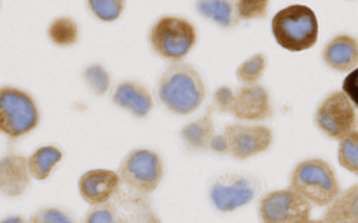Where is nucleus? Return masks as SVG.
<instances>
[{"label": "nucleus", "instance_id": "f257e3e1", "mask_svg": "<svg viewBox=\"0 0 358 223\" xmlns=\"http://www.w3.org/2000/svg\"><path fill=\"white\" fill-rule=\"evenodd\" d=\"M205 96V82L198 70L189 63L173 61L157 82V98L171 114H192L201 107Z\"/></svg>", "mask_w": 358, "mask_h": 223}, {"label": "nucleus", "instance_id": "f03ea898", "mask_svg": "<svg viewBox=\"0 0 358 223\" xmlns=\"http://www.w3.org/2000/svg\"><path fill=\"white\" fill-rule=\"evenodd\" d=\"M271 31L280 47L290 52L308 51L318 40V17L311 7L296 3L275 14Z\"/></svg>", "mask_w": 358, "mask_h": 223}, {"label": "nucleus", "instance_id": "7ed1b4c3", "mask_svg": "<svg viewBox=\"0 0 358 223\" xmlns=\"http://www.w3.org/2000/svg\"><path fill=\"white\" fill-rule=\"evenodd\" d=\"M290 188L318 208H327L341 192L336 171L324 159H308L297 164L290 174Z\"/></svg>", "mask_w": 358, "mask_h": 223}, {"label": "nucleus", "instance_id": "20e7f679", "mask_svg": "<svg viewBox=\"0 0 358 223\" xmlns=\"http://www.w3.org/2000/svg\"><path fill=\"white\" fill-rule=\"evenodd\" d=\"M198 35L191 21L178 16H163L150 28L149 42L152 51L168 61H180L192 51Z\"/></svg>", "mask_w": 358, "mask_h": 223}, {"label": "nucleus", "instance_id": "39448f33", "mask_svg": "<svg viewBox=\"0 0 358 223\" xmlns=\"http://www.w3.org/2000/svg\"><path fill=\"white\" fill-rule=\"evenodd\" d=\"M41 122V112L34 98L17 87H0V132L20 138L34 131Z\"/></svg>", "mask_w": 358, "mask_h": 223}, {"label": "nucleus", "instance_id": "423d86ee", "mask_svg": "<svg viewBox=\"0 0 358 223\" xmlns=\"http://www.w3.org/2000/svg\"><path fill=\"white\" fill-rule=\"evenodd\" d=\"M119 180L135 194L149 195L163 181V160L154 150L135 148L122 159L117 169Z\"/></svg>", "mask_w": 358, "mask_h": 223}, {"label": "nucleus", "instance_id": "0eeeda50", "mask_svg": "<svg viewBox=\"0 0 358 223\" xmlns=\"http://www.w3.org/2000/svg\"><path fill=\"white\" fill-rule=\"evenodd\" d=\"M117 222H159V218L154 215L145 195L119 188L110 201L93 206L86 216V223Z\"/></svg>", "mask_w": 358, "mask_h": 223}, {"label": "nucleus", "instance_id": "6e6552de", "mask_svg": "<svg viewBox=\"0 0 358 223\" xmlns=\"http://www.w3.org/2000/svg\"><path fill=\"white\" fill-rule=\"evenodd\" d=\"M315 124L331 139H341L357 128L355 103L343 91L327 94L315 112Z\"/></svg>", "mask_w": 358, "mask_h": 223}, {"label": "nucleus", "instance_id": "1a4fd4ad", "mask_svg": "<svg viewBox=\"0 0 358 223\" xmlns=\"http://www.w3.org/2000/svg\"><path fill=\"white\" fill-rule=\"evenodd\" d=\"M257 209L264 223H301L311 218V204L290 187L266 194Z\"/></svg>", "mask_w": 358, "mask_h": 223}, {"label": "nucleus", "instance_id": "9d476101", "mask_svg": "<svg viewBox=\"0 0 358 223\" xmlns=\"http://www.w3.org/2000/svg\"><path fill=\"white\" fill-rule=\"evenodd\" d=\"M259 192V183L250 176L224 174L215 178L208 188L213 208L220 213H231L250 204Z\"/></svg>", "mask_w": 358, "mask_h": 223}, {"label": "nucleus", "instance_id": "9b49d317", "mask_svg": "<svg viewBox=\"0 0 358 223\" xmlns=\"http://www.w3.org/2000/svg\"><path fill=\"white\" fill-rule=\"evenodd\" d=\"M227 141V153L238 160H247L250 157L266 152L273 143V131L268 125L261 124H227L224 128Z\"/></svg>", "mask_w": 358, "mask_h": 223}, {"label": "nucleus", "instance_id": "f8f14e48", "mask_svg": "<svg viewBox=\"0 0 358 223\" xmlns=\"http://www.w3.org/2000/svg\"><path fill=\"white\" fill-rule=\"evenodd\" d=\"M233 114L238 121L245 122H264L273 117L271 96L268 89L261 84H243L240 89L234 91Z\"/></svg>", "mask_w": 358, "mask_h": 223}, {"label": "nucleus", "instance_id": "ddd939ff", "mask_svg": "<svg viewBox=\"0 0 358 223\" xmlns=\"http://www.w3.org/2000/svg\"><path fill=\"white\" fill-rule=\"evenodd\" d=\"M119 188V174L110 169H91L79 178V194L90 206L110 201Z\"/></svg>", "mask_w": 358, "mask_h": 223}, {"label": "nucleus", "instance_id": "4468645a", "mask_svg": "<svg viewBox=\"0 0 358 223\" xmlns=\"http://www.w3.org/2000/svg\"><path fill=\"white\" fill-rule=\"evenodd\" d=\"M30 178L27 159L23 155L7 153L0 157V194L17 197L28 188Z\"/></svg>", "mask_w": 358, "mask_h": 223}, {"label": "nucleus", "instance_id": "2eb2a0df", "mask_svg": "<svg viewBox=\"0 0 358 223\" xmlns=\"http://www.w3.org/2000/svg\"><path fill=\"white\" fill-rule=\"evenodd\" d=\"M112 101L117 107L128 110L136 118L147 117L154 107L149 89L140 82H135V80H124V82L119 84L114 91Z\"/></svg>", "mask_w": 358, "mask_h": 223}, {"label": "nucleus", "instance_id": "dca6fc26", "mask_svg": "<svg viewBox=\"0 0 358 223\" xmlns=\"http://www.w3.org/2000/svg\"><path fill=\"white\" fill-rule=\"evenodd\" d=\"M324 63L336 72H352L358 65V45L352 35H338L322 52Z\"/></svg>", "mask_w": 358, "mask_h": 223}, {"label": "nucleus", "instance_id": "f3484780", "mask_svg": "<svg viewBox=\"0 0 358 223\" xmlns=\"http://www.w3.org/2000/svg\"><path fill=\"white\" fill-rule=\"evenodd\" d=\"M324 222L358 223V185L336 195L324 215Z\"/></svg>", "mask_w": 358, "mask_h": 223}, {"label": "nucleus", "instance_id": "a211bd4d", "mask_svg": "<svg viewBox=\"0 0 358 223\" xmlns=\"http://www.w3.org/2000/svg\"><path fill=\"white\" fill-rule=\"evenodd\" d=\"M213 134H215V125H213L210 114L189 122L180 131V138L184 145L189 150H194V152H203V150L208 148L210 139L213 138Z\"/></svg>", "mask_w": 358, "mask_h": 223}, {"label": "nucleus", "instance_id": "6ab92c4d", "mask_svg": "<svg viewBox=\"0 0 358 223\" xmlns=\"http://www.w3.org/2000/svg\"><path fill=\"white\" fill-rule=\"evenodd\" d=\"M196 10L220 28H233L240 21L233 0H196Z\"/></svg>", "mask_w": 358, "mask_h": 223}, {"label": "nucleus", "instance_id": "aec40b11", "mask_svg": "<svg viewBox=\"0 0 358 223\" xmlns=\"http://www.w3.org/2000/svg\"><path fill=\"white\" fill-rule=\"evenodd\" d=\"M63 153L62 150L56 148V146H41V148L35 150L30 157L27 159L28 171H30V176L35 178L37 181H44L51 176V173L55 171V167L62 162Z\"/></svg>", "mask_w": 358, "mask_h": 223}, {"label": "nucleus", "instance_id": "412c9836", "mask_svg": "<svg viewBox=\"0 0 358 223\" xmlns=\"http://www.w3.org/2000/svg\"><path fill=\"white\" fill-rule=\"evenodd\" d=\"M48 37L58 47H70L79 40V24L69 16L56 17L48 26Z\"/></svg>", "mask_w": 358, "mask_h": 223}, {"label": "nucleus", "instance_id": "4be33fe9", "mask_svg": "<svg viewBox=\"0 0 358 223\" xmlns=\"http://www.w3.org/2000/svg\"><path fill=\"white\" fill-rule=\"evenodd\" d=\"M338 160L345 169L350 173H358V131L353 129L346 136L339 139V148H338Z\"/></svg>", "mask_w": 358, "mask_h": 223}, {"label": "nucleus", "instance_id": "5701e85b", "mask_svg": "<svg viewBox=\"0 0 358 223\" xmlns=\"http://www.w3.org/2000/svg\"><path fill=\"white\" fill-rule=\"evenodd\" d=\"M86 6L94 17L105 23H112L124 13L126 0H86Z\"/></svg>", "mask_w": 358, "mask_h": 223}, {"label": "nucleus", "instance_id": "b1692460", "mask_svg": "<svg viewBox=\"0 0 358 223\" xmlns=\"http://www.w3.org/2000/svg\"><path fill=\"white\" fill-rule=\"evenodd\" d=\"M266 70V56L255 54L241 63L236 70V79L241 84H257L262 79Z\"/></svg>", "mask_w": 358, "mask_h": 223}, {"label": "nucleus", "instance_id": "393cba45", "mask_svg": "<svg viewBox=\"0 0 358 223\" xmlns=\"http://www.w3.org/2000/svg\"><path fill=\"white\" fill-rule=\"evenodd\" d=\"M83 79L84 82H86L87 89H90L91 93L98 94V96H103L108 91V87H110V75H108L107 70L101 65H98V63L90 65L84 70Z\"/></svg>", "mask_w": 358, "mask_h": 223}, {"label": "nucleus", "instance_id": "a878e982", "mask_svg": "<svg viewBox=\"0 0 358 223\" xmlns=\"http://www.w3.org/2000/svg\"><path fill=\"white\" fill-rule=\"evenodd\" d=\"M268 7L269 0H236V3H234L236 17L241 21H252L266 17Z\"/></svg>", "mask_w": 358, "mask_h": 223}, {"label": "nucleus", "instance_id": "bb28decb", "mask_svg": "<svg viewBox=\"0 0 358 223\" xmlns=\"http://www.w3.org/2000/svg\"><path fill=\"white\" fill-rule=\"evenodd\" d=\"M31 223H72V218L58 208H44L30 218Z\"/></svg>", "mask_w": 358, "mask_h": 223}, {"label": "nucleus", "instance_id": "cd10ccee", "mask_svg": "<svg viewBox=\"0 0 358 223\" xmlns=\"http://www.w3.org/2000/svg\"><path fill=\"white\" fill-rule=\"evenodd\" d=\"M234 100V89H231L229 86H222L213 93V105L219 108V112L222 114H229L231 107H233Z\"/></svg>", "mask_w": 358, "mask_h": 223}, {"label": "nucleus", "instance_id": "c85d7f7f", "mask_svg": "<svg viewBox=\"0 0 358 223\" xmlns=\"http://www.w3.org/2000/svg\"><path fill=\"white\" fill-rule=\"evenodd\" d=\"M208 148L212 150V152L220 153V155H226V153H227V141H226V136H224V132H220V134H213V138L210 139Z\"/></svg>", "mask_w": 358, "mask_h": 223}, {"label": "nucleus", "instance_id": "c756f323", "mask_svg": "<svg viewBox=\"0 0 358 223\" xmlns=\"http://www.w3.org/2000/svg\"><path fill=\"white\" fill-rule=\"evenodd\" d=\"M355 77H357V73H355V70H352V73H350V77L348 79H346V82H345V91H343V93L346 94V96L350 98V100L353 101V103L357 105V101H358V98H357V91H355Z\"/></svg>", "mask_w": 358, "mask_h": 223}]
</instances>
